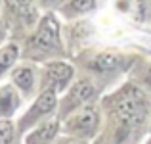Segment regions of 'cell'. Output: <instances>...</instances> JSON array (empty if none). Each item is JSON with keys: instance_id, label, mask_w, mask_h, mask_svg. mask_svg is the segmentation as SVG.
<instances>
[{"instance_id": "4", "label": "cell", "mask_w": 151, "mask_h": 144, "mask_svg": "<svg viewBox=\"0 0 151 144\" xmlns=\"http://www.w3.org/2000/svg\"><path fill=\"white\" fill-rule=\"evenodd\" d=\"M58 106V90L54 89H42V92L38 94V98L35 100V104L27 110V113L21 117L17 129L19 133H25L27 129L38 125L46 119V115H50Z\"/></svg>"}, {"instance_id": "7", "label": "cell", "mask_w": 151, "mask_h": 144, "mask_svg": "<svg viewBox=\"0 0 151 144\" xmlns=\"http://www.w3.org/2000/svg\"><path fill=\"white\" fill-rule=\"evenodd\" d=\"M59 117L44 119L42 123H38V127L35 131H31V135L27 137L25 144H52L55 140V135L59 131Z\"/></svg>"}, {"instance_id": "11", "label": "cell", "mask_w": 151, "mask_h": 144, "mask_svg": "<svg viewBox=\"0 0 151 144\" xmlns=\"http://www.w3.org/2000/svg\"><path fill=\"white\" fill-rule=\"evenodd\" d=\"M96 8V0H69L63 8V14L67 17H78Z\"/></svg>"}, {"instance_id": "6", "label": "cell", "mask_w": 151, "mask_h": 144, "mask_svg": "<svg viewBox=\"0 0 151 144\" xmlns=\"http://www.w3.org/2000/svg\"><path fill=\"white\" fill-rule=\"evenodd\" d=\"M73 79V67L65 62H48L44 67V89L63 90Z\"/></svg>"}, {"instance_id": "3", "label": "cell", "mask_w": 151, "mask_h": 144, "mask_svg": "<svg viewBox=\"0 0 151 144\" xmlns=\"http://www.w3.org/2000/svg\"><path fill=\"white\" fill-rule=\"evenodd\" d=\"M100 110L94 104H84L82 108L75 110L71 115H67L63 119V133L69 137H77V138H90L98 133L100 127Z\"/></svg>"}, {"instance_id": "1", "label": "cell", "mask_w": 151, "mask_h": 144, "mask_svg": "<svg viewBox=\"0 0 151 144\" xmlns=\"http://www.w3.org/2000/svg\"><path fill=\"white\" fill-rule=\"evenodd\" d=\"M109 115V138L113 144H130L134 133H140L149 117V98L142 87L122 85L105 98Z\"/></svg>"}, {"instance_id": "9", "label": "cell", "mask_w": 151, "mask_h": 144, "mask_svg": "<svg viewBox=\"0 0 151 144\" xmlns=\"http://www.w3.org/2000/svg\"><path fill=\"white\" fill-rule=\"evenodd\" d=\"M12 79L23 94L31 96L35 90V85H37V71L31 65H19L12 71Z\"/></svg>"}, {"instance_id": "16", "label": "cell", "mask_w": 151, "mask_h": 144, "mask_svg": "<svg viewBox=\"0 0 151 144\" xmlns=\"http://www.w3.org/2000/svg\"><path fill=\"white\" fill-rule=\"evenodd\" d=\"M145 85L151 89V65H149V69H147V75H145Z\"/></svg>"}, {"instance_id": "13", "label": "cell", "mask_w": 151, "mask_h": 144, "mask_svg": "<svg viewBox=\"0 0 151 144\" xmlns=\"http://www.w3.org/2000/svg\"><path fill=\"white\" fill-rule=\"evenodd\" d=\"M17 58H19V48L15 44H8V46L0 48V75L6 69H10Z\"/></svg>"}, {"instance_id": "15", "label": "cell", "mask_w": 151, "mask_h": 144, "mask_svg": "<svg viewBox=\"0 0 151 144\" xmlns=\"http://www.w3.org/2000/svg\"><path fill=\"white\" fill-rule=\"evenodd\" d=\"M61 2H65V0H42L44 6H59Z\"/></svg>"}, {"instance_id": "8", "label": "cell", "mask_w": 151, "mask_h": 144, "mask_svg": "<svg viewBox=\"0 0 151 144\" xmlns=\"http://www.w3.org/2000/svg\"><path fill=\"white\" fill-rule=\"evenodd\" d=\"M88 67L92 71H96V73H101V75L103 73H113V71L124 67V58L115 54V52H101V54H98L88 63Z\"/></svg>"}, {"instance_id": "14", "label": "cell", "mask_w": 151, "mask_h": 144, "mask_svg": "<svg viewBox=\"0 0 151 144\" xmlns=\"http://www.w3.org/2000/svg\"><path fill=\"white\" fill-rule=\"evenodd\" d=\"M58 144H86L84 138H77V137H67V138H63L61 142H58Z\"/></svg>"}, {"instance_id": "10", "label": "cell", "mask_w": 151, "mask_h": 144, "mask_svg": "<svg viewBox=\"0 0 151 144\" xmlns=\"http://www.w3.org/2000/svg\"><path fill=\"white\" fill-rule=\"evenodd\" d=\"M19 108V94L12 85L0 87V117L8 119Z\"/></svg>"}, {"instance_id": "17", "label": "cell", "mask_w": 151, "mask_h": 144, "mask_svg": "<svg viewBox=\"0 0 151 144\" xmlns=\"http://www.w3.org/2000/svg\"><path fill=\"white\" fill-rule=\"evenodd\" d=\"M149 144H151V142H149Z\"/></svg>"}, {"instance_id": "12", "label": "cell", "mask_w": 151, "mask_h": 144, "mask_svg": "<svg viewBox=\"0 0 151 144\" xmlns=\"http://www.w3.org/2000/svg\"><path fill=\"white\" fill-rule=\"evenodd\" d=\"M8 8L14 10L17 15H21L25 21L35 19V2L33 0H6Z\"/></svg>"}, {"instance_id": "2", "label": "cell", "mask_w": 151, "mask_h": 144, "mask_svg": "<svg viewBox=\"0 0 151 144\" xmlns=\"http://www.w3.org/2000/svg\"><path fill=\"white\" fill-rule=\"evenodd\" d=\"M61 52V39H59V25L54 15H46L40 19V25L29 39L27 44V58H46Z\"/></svg>"}, {"instance_id": "5", "label": "cell", "mask_w": 151, "mask_h": 144, "mask_svg": "<svg viewBox=\"0 0 151 144\" xmlns=\"http://www.w3.org/2000/svg\"><path fill=\"white\" fill-rule=\"evenodd\" d=\"M94 96H96V87H94V83L90 79L77 81L69 89V92L65 94V98L61 100V104H59V115H58L59 121H63L67 115H71L75 110L82 108L84 104H90V100Z\"/></svg>"}]
</instances>
